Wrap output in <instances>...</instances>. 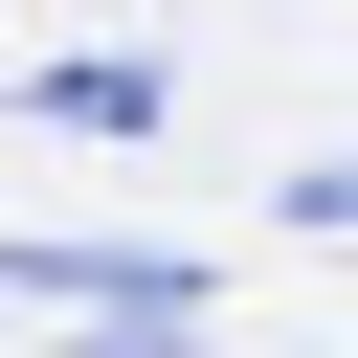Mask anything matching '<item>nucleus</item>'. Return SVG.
Masks as SVG:
<instances>
[{
    "mask_svg": "<svg viewBox=\"0 0 358 358\" xmlns=\"http://www.w3.org/2000/svg\"><path fill=\"white\" fill-rule=\"evenodd\" d=\"M0 291H45L90 336H201V268L179 246H0Z\"/></svg>",
    "mask_w": 358,
    "mask_h": 358,
    "instance_id": "1",
    "label": "nucleus"
},
{
    "mask_svg": "<svg viewBox=\"0 0 358 358\" xmlns=\"http://www.w3.org/2000/svg\"><path fill=\"white\" fill-rule=\"evenodd\" d=\"M268 224H313V246H358V157H313V179H268Z\"/></svg>",
    "mask_w": 358,
    "mask_h": 358,
    "instance_id": "3",
    "label": "nucleus"
},
{
    "mask_svg": "<svg viewBox=\"0 0 358 358\" xmlns=\"http://www.w3.org/2000/svg\"><path fill=\"white\" fill-rule=\"evenodd\" d=\"M45 134H157V67H45Z\"/></svg>",
    "mask_w": 358,
    "mask_h": 358,
    "instance_id": "2",
    "label": "nucleus"
}]
</instances>
